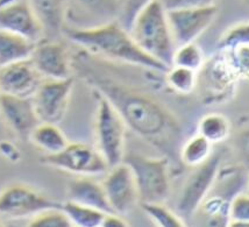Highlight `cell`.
<instances>
[{
  "label": "cell",
  "mask_w": 249,
  "mask_h": 227,
  "mask_svg": "<svg viewBox=\"0 0 249 227\" xmlns=\"http://www.w3.org/2000/svg\"><path fill=\"white\" fill-rule=\"evenodd\" d=\"M31 60L44 79L72 77L71 55L67 46L58 41L41 40L35 45Z\"/></svg>",
  "instance_id": "cell-13"
},
{
  "label": "cell",
  "mask_w": 249,
  "mask_h": 227,
  "mask_svg": "<svg viewBox=\"0 0 249 227\" xmlns=\"http://www.w3.org/2000/svg\"><path fill=\"white\" fill-rule=\"evenodd\" d=\"M220 155H211L209 160L196 167L186 178L180 192L177 209L180 214L191 217L206 198L220 172Z\"/></svg>",
  "instance_id": "cell-8"
},
{
  "label": "cell",
  "mask_w": 249,
  "mask_h": 227,
  "mask_svg": "<svg viewBox=\"0 0 249 227\" xmlns=\"http://www.w3.org/2000/svg\"><path fill=\"white\" fill-rule=\"evenodd\" d=\"M129 226V224L124 219L120 214L117 213H106L104 216L100 227H126Z\"/></svg>",
  "instance_id": "cell-32"
},
{
  "label": "cell",
  "mask_w": 249,
  "mask_h": 227,
  "mask_svg": "<svg viewBox=\"0 0 249 227\" xmlns=\"http://www.w3.org/2000/svg\"><path fill=\"white\" fill-rule=\"evenodd\" d=\"M129 33L142 52L167 68L173 66L176 45L169 27L167 12L159 0H154L138 14Z\"/></svg>",
  "instance_id": "cell-3"
},
{
  "label": "cell",
  "mask_w": 249,
  "mask_h": 227,
  "mask_svg": "<svg viewBox=\"0 0 249 227\" xmlns=\"http://www.w3.org/2000/svg\"><path fill=\"white\" fill-rule=\"evenodd\" d=\"M142 210L160 227H184L185 223L163 203H140Z\"/></svg>",
  "instance_id": "cell-26"
},
{
  "label": "cell",
  "mask_w": 249,
  "mask_h": 227,
  "mask_svg": "<svg viewBox=\"0 0 249 227\" xmlns=\"http://www.w3.org/2000/svg\"><path fill=\"white\" fill-rule=\"evenodd\" d=\"M228 218L231 222L249 223V197L240 192L233 197L228 208Z\"/></svg>",
  "instance_id": "cell-30"
},
{
  "label": "cell",
  "mask_w": 249,
  "mask_h": 227,
  "mask_svg": "<svg viewBox=\"0 0 249 227\" xmlns=\"http://www.w3.org/2000/svg\"><path fill=\"white\" fill-rule=\"evenodd\" d=\"M43 29L44 39L56 41L65 27V0H27Z\"/></svg>",
  "instance_id": "cell-18"
},
{
  "label": "cell",
  "mask_w": 249,
  "mask_h": 227,
  "mask_svg": "<svg viewBox=\"0 0 249 227\" xmlns=\"http://www.w3.org/2000/svg\"><path fill=\"white\" fill-rule=\"evenodd\" d=\"M167 84L175 92L180 94L192 93L197 87V71L186 69V68L173 66L165 72Z\"/></svg>",
  "instance_id": "cell-24"
},
{
  "label": "cell",
  "mask_w": 249,
  "mask_h": 227,
  "mask_svg": "<svg viewBox=\"0 0 249 227\" xmlns=\"http://www.w3.org/2000/svg\"><path fill=\"white\" fill-rule=\"evenodd\" d=\"M43 81L31 58L0 67V93L32 98Z\"/></svg>",
  "instance_id": "cell-15"
},
{
  "label": "cell",
  "mask_w": 249,
  "mask_h": 227,
  "mask_svg": "<svg viewBox=\"0 0 249 227\" xmlns=\"http://www.w3.org/2000/svg\"><path fill=\"white\" fill-rule=\"evenodd\" d=\"M62 210L69 217L72 226L77 227H100L106 214L97 209L77 204L71 200H67L62 204Z\"/></svg>",
  "instance_id": "cell-23"
},
{
  "label": "cell",
  "mask_w": 249,
  "mask_h": 227,
  "mask_svg": "<svg viewBox=\"0 0 249 227\" xmlns=\"http://www.w3.org/2000/svg\"><path fill=\"white\" fill-rule=\"evenodd\" d=\"M165 12L174 42L178 47L195 42L212 25L219 10L215 5H210Z\"/></svg>",
  "instance_id": "cell-11"
},
{
  "label": "cell",
  "mask_w": 249,
  "mask_h": 227,
  "mask_svg": "<svg viewBox=\"0 0 249 227\" xmlns=\"http://www.w3.org/2000/svg\"><path fill=\"white\" fill-rule=\"evenodd\" d=\"M154 0H120V11L118 22L129 32L138 14Z\"/></svg>",
  "instance_id": "cell-29"
},
{
  "label": "cell",
  "mask_w": 249,
  "mask_h": 227,
  "mask_svg": "<svg viewBox=\"0 0 249 227\" xmlns=\"http://www.w3.org/2000/svg\"><path fill=\"white\" fill-rule=\"evenodd\" d=\"M29 141L37 148L43 150L46 155L56 154L68 146L69 141L56 123L40 122L32 132Z\"/></svg>",
  "instance_id": "cell-20"
},
{
  "label": "cell",
  "mask_w": 249,
  "mask_h": 227,
  "mask_svg": "<svg viewBox=\"0 0 249 227\" xmlns=\"http://www.w3.org/2000/svg\"><path fill=\"white\" fill-rule=\"evenodd\" d=\"M69 40L96 57L123 62L129 66L146 68L154 71L167 72L169 68L154 60L140 49L118 20L92 29H67Z\"/></svg>",
  "instance_id": "cell-2"
},
{
  "label": "cell",
  "mask_w": 249,
  "mask_h": 227,
  "mask_svg": "<svg viewBox=\"0 0 249 227\" xmlns=\"http://www.w3.org/2000/svg\"><path fill=\"white\" fill-rule=\"evenodd\" d=\"M97 100L94 133L96 148L105 158L108 168L123 162L126 144V123L105 97L93 91Z\"/></svg>",
  "instance_id": "cell-4"
},
{
  "label": "cell",
  "mask_w": 249,
  "mask_h": 227,
  "mask_svg": "<svg viewBox=\"0 0 249 227\" xmlns=\"http://www.w3.org/2000/svg\"><path fill=\"white\" fill-rule=\"evenodd\" d=\"M134 174L140 203H163L170 196L169 158L132 154L124 157Z\"/></svg>",
  "instance_id": "cell-5"
},
{
  "label": "cell",
  "mask_w": 249,
  "mask_h": 227,
  "mask_svg": "<svg viewBox=\"0 0 249 227\" xmlns=\"http://www.w3.org/2000/svg\"><path fill=\"white\" fill-rule=\"evenodd\" d=\"M29 227H72L69 217L62 208L49 209L35 214L28 224Z\"/></svg>",
  "instance_id": "cell-27"
},
{
  "label": "cell",
  "mask_w": 249,
  "mask_h": 227,
  "mask_svg": "<svg viewBox=\"0 0 249 227\" xmlns=\"http://www.w3.org/2000/svg\"><path fill=\"white\" fill-rule=\"evenodd\" d=\"M72 71L113 105L124 123L165 157L176 160L179 155L182 128L178 120L159 100L133 85L124 83L96 56L85 50L71 56Z\"/></svg>",
  "instance_id": "cell-1"
},
{
  "label": "cell",
  "mask_w": 249,
  "mask_h": 227,
  "mask_svg": "<svg viewBox=\"0 0 249 227\" xmlns=\"http://www.w3.org/2000/svg\"><path fill=\"white\" fill-rule=\"evenodd\" d=\"M67 194L68 200L77 204L90 206L105 213H114L106 198L102 183L94 181L90 176H81L71 181L68 184Z\"/></svg>",
  "instance_id": "cell-17"
},
{
  "label": "cell",
  "mask_w": 249,
  "mask_h": 227,
  "mask_svg": "<svg viewBox=\"0 0 249 227\" xmlns=\"http://www.w3.org/2000/svg\"><path fill=\"white\" fill-rule=\"evenodd\" d=\"M205 63V56L200 47L195 42L176 47L173 55V66L198 71ZM171 66V67H173Z\"/></svg>",
  "instance_id": "cell-25"
},
{
  "label": "cell",
  "mask_w": 249,
  "mask_h": 227,
  "mask_svg": "<svg viewBox=\"0 0 249 227\" xmlns=\"http://www.w3.org/2000/svg\"><path fill=\"white\" fill-rule=\"evenodd\" d=\"M228 224H230V226L232 227H248L249 223H244V222H228Z\"/></svg>",
  "instance_id": "cell-33"
},
{
  "label": "cell",
  "mask_w": 249,
  "mask_h": 227,
  "mask_svg": "<svg viewBox=\"0 0 249 227\" xmlns=\"http://www.w3.org/2000/svg\"><path fill=\"white\" fill-rule=\"evenodd\" d=\"M212 155V143L200 134L190 138L180 147L179 158L186 167L196 168L209 160Z\"/></svg>",
  "instance_id": "cell-21"
},
{
  "label": "cell",
  "mask_w": 249,
  "mask_h": 227,
  "mask_svg": "<svg viewBox=\"0 0 249 227\" xmlns=\"http://www.w3.org/2000/svg\"><path fill=\"white\" fill-rule=\"evenodd\" d=\"M62 208V203L56 202L37 192L28 185L11 184L0 191V214L11 218L34 217L49 209Z\"/></svg>",
  "instance_id": "cell-9"
},
{
  "label": "cell",
  "mask_w": 249,
  "mask_h": 227,
  "mask_svg": "<svg viewBox=\"0 0 249 227\" xmlns=\"http://www.w3.org/2000/svg\"><path fill=\"white\" fill-rule=\"evenodd\" d=\"M0 116L8 128L22 141L29 140L32 132L40 123L32 98L0 93Z\"/></svg>",
  "instance_id": "cell-16"
},
{
  "label": "cell",
  "mask_w": 249,
  "mask_h": 227,
  "mask_svg": "<svg viewBox=\"0 0 249 227\" xmlns=\"http://www.w3.org/2000/svg\"><path fill=\"white\" fill-rule=\"evenodd\" d=\"M36 43L0 28V67L29 60Z\"/></svg>",
  "instance_id": "cell-19"
},
{
  "label": "cell",
  "mask_w": 249,
  "mask_h": 227,
  "mask_svg": "<svg viewBox=\"0 0 249 227\" xmlns=\"http://www.w3.org/2000/svg\"><path fill=\"white\" fill-rule=\"evenodd\" d=\"M0 28L35 43L44 37L43 29L27 0H6L0 5Z\"/></svg>",
  "instance_id": "cell-14"
},
{
  "label": "cell",
  "mask_w": 249,
  "mask_h": 227,
  "mask_svg": "<svg viewBox=\"0 0 249 227\" xmlns=\"http://www.w3.org/2000/svg\"><path fill=\"white\" fill-rule=\"evenodd\" d=\"M41 163L55 169L63 170L78 176H97L109 169L105 158L96 147L87 143H68L61 152L44 155Z\"/></svg>",
  "instance_id": "cell-6"
},
{
  "label": "cell",
  "mask_w": 249,
  "mask_h": 227,
  "mask_svg": "<svg viewBox=\"0 0 249 227\" xmlns=\"http://www.w3.org/2000/svg\"><path fill=\"white\" fill-rule=\"evenodd\" d=\"M165 11L215 5V0H159Z\"/></svg>",
  "instance_id": "cell-31"
},
{
  "label": "cell",
  "mask_w": 249,
  "mask_h": 227,
  "mask_svg": "<svg viewBox=\"0 0 249 227\" xmlns=\"http://www.w3.org/2000/svg\"><path fill=\"white\" fill-rule=\"evenodd\" d=\"M244 45H249V26L247 22L239 23L228 29L221 36L219 48L220 50H232Z\"/></svg>",
  "instance_id": "cell-28"
},
{
  "label": "cell",
  "mask_w": 249,
  "mask_h": 227,
  "mask_svg": "<svg viewBox=\"0 0 249 227\" xmlns=\"http://www.w3.org/2000/svg\"><path fill=\"white\" fill-rule=\"evenodd\" d=\"M73 87V77L44 79L32 97L40 122L60 123L67 113Z\"/></svg>",
  "instance_id": "cell-10"
},
{
  "label": "cell",
  "mask_w": 249,
  "mask_h": 227,
  "mask_svg": "<svg viewBox=\"0 0 249 227\" xmlns=\"http://www.w3.org/2000/svg\"><path fill=\"white\" fill-rule=\"evenodd\" d=\"M231 132V123L224 114L209 113L198 123V134L204 137L212 144L225 141Z\"/></svg>",
  "instance_id": "cell-22"
},
{
  "label": "cell",
  "mask_w": 249,
  "mask_h": 227,
  "mask_svg": "<svg viewBox=\"0 0 249 227\" xmlns=\"http://www.w3.org/2000/svg\"><path fill=\"white\" fill-rule=\"evenodd\" d=\"M120 0H65L68 29L83 31L100 27L118 20Z\"/></svg>",
  "instance_id": "cell-7"
},
{
  "label": "cell",
  "mask_w": 249,
  "mask_h": 227,
  "mask_svg": "<svg viewBox=\"0 0 249 227\" xmlns=\"http://www.w3.org/2000/svg\"><path fill=\"white\" fill-rule=\"evenodd\" d=\"M102 185L114 213L124 216L139 204L134 174L126 162L123 161L109 168Z\"/></svg>",
  "instance_id": "cell-12"
}]
</instances>
